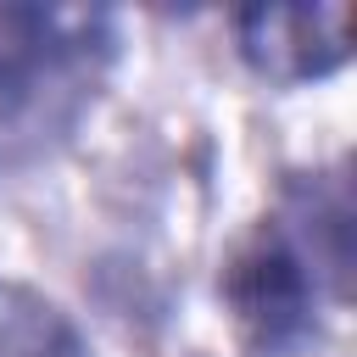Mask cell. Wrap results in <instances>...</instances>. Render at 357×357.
I'll return each mask as SVG.
<instances>
[{
	"label": "cell",
	"mask_w": 357,
	"mask_h": 357,
	"mask_svg": "<svg viewBox=\"0 0 357 357\" xmlns=\"http://www.w3.org/2000/svg\"><path fill=\"white\" fill-rule=\"evenodd\" d=\"M351 273V201L340 173L296 178L223 268V301L257 357H296L318 340L324 296L340 301Z\"/></svg>",
	"instance_id": "6da1fadb"
},
{
	"label": "cell",
	"mask_w": 357,
	"mask_h": 357,
	"mask_svg": "<svg viewBox=\"0 0 357 357\" xmlns=\"http://www.w3.org/2000/svg\"><path fill=\"white\" fill-rule=\"evenodd\" d=\"M112 61V11L0 0V173H17L56 151L95 106Z\"/></svg>",
	"instance_id": "7a4b0ae2"
},
{
	"label": "cell",
	"mask_w": 357,
	"mask_h": 357,
	"mask_svg": "<svg viewBox=\"0 0 357 357\" xmlns=\"http://www.w3.org/2000/svg\"><path fill=\"white\" fill-rule=\"evenodd\" d=\"M240 56L268 84H312L346 67L351 56V6L318 0V6H245L234 17Z\"/></svg>",
	"instance_id": "3957f363"
},
{
	"label": "cell",
	"mask_w": 357,
	"mask_h": 357,
	"mask_svg": "<svg viewBox=\"0 0 357 357\" xmlns=\"http://www.w3.org/2000/svg\"><path fill=\"white\" fill-rule=\"evenodd\" d=\"M0 357H95V351L50 296L0 279Z\"/></svg>",
	"instance_id": "277c9868"
}]
</instances>
